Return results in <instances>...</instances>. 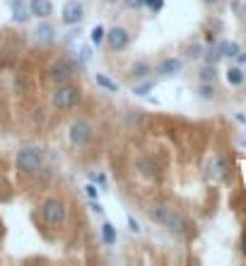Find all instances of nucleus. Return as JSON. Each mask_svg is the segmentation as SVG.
Wrapping results in <instances>:
<instances>
[{
    "label": "nucleus",
    "mask_w": 246,
    "mask_h": 266,
    "mask_svg": "<svg viewBox=\"0 0 246 266\" xmlns=\"http://www.w3.org/2000/svg\"><path fill=\"white\" fill-rule=\"evenodd\" d=\"M148 213H150V218L154 223L169 228L171 232H184V228H186V220L174 208H169L167 203H152L150 208H148Z\"/></svg>",
    "instance_id": "1"
},
{
    "label": "nucleus",
    "mask_w": 246,
    "mask_h": 266,
    "mask_svg": "<svg viewBox=\"0 0 246 266\" xmlns=\"http://www.w3.org/2000/svg\"><path fill=\"white\" fill-rule=\"evenodd\" d=\"M51 102H53L56 109H73L77 102H80V90L73 87V85H60L56 92H53Z\"/></svg>",
    "instance_id": "2"
},
{
    "label": "nucleus",
    "mask_w": 246,
    "mask_h": 266,
    "mask_svg": "<svg viewBox=\"0 0 246 266\" xmlns=\"http://www.w3.org/2000/svg\"><path fill=\"white\" fill-rule=\"evenodd\" d=\"M17 167L22 172H37L41 167V150H37V148H22L17 152Z\"/></svg>",
    "instance_id": "3"
},
{
    "label": "nucleus",
    "mask_w": 246,
    "mask_h": 266,
    "mask_svg": "<svg viewBox=\"0 0 246 266\" xmlns=\"http://www.w3.org/2000/svg\"><path fill=\"white\" fill-rule=\"evenodd\" d=\"M41 215H44V220H46L49 225H60L63 218H65V208H63V203H60L58 199H49V201L41 206Z\"/></svg>",
    "instance_id": "4"
},
{
    "label": "nucleus",
    "mask_w": 246,
    "mask_h": 266,
    "mask_svg": "<svg viewBox=\"0 0 246 266\" xmlns=\"http://www.w3.org/2000/svg\"><path fill=\"white\" fill-rule=\"evenodd\" d=\"M82 17H85V7H82V2H77V0H68V2L63 5V10H60V19H63L65 24H77Z\"/></svg>",
    "instance_id": "5"
},
{
    "label": "nucleus",
    "mask_w": 246,
    "mask_h": 266,
    "mask_svg": "<svg viewBox=\"0 0 246 266\" xmlns=\"http://www.w3.org/2000/svg\"><path fill=\"white\" fill-rule=\"evenodd\" d=\"M92 138V126L87 121H75L70 126V143L73 145H87Z\"/></svg>",
    "instance_id": "6"
},
{
    "label": "nucleus",
    "mask_w": 246,
    "mask_h": 266,
    "mask_svg": "<svg viewBox=\"0 0 246 266\" xmlns=\"http://www.w3.org/2000/svg\"><path fill=\"white\" fill-rule=\"evenodd\" d=\"M109 46H111V51H123L126 46H128V41H131V34L123 29V27H114V29H109Z\"/></svg>",
    "instance_id": "7"
},
{
    "label": "nucleus",
    "mask_w": 246,
    "mask_h": 266,
    "mask_svg": "<svg viewBox=\"0 0 246 266\" xmlns=\"http://www.w3.org/2000/svg\"><path fill=\"white\" fill-rule=\"evenodd\" d=\"M70 75H73V68H70L68 61H58V63L51 66V77H53L56 82H68Z\"/></svg>",
    "instance_id": "8"
},
{
    "label": "nucleus",
    "mask_w": 246,
    "mask_h": 266,
    "mask_svg": "<svg viewBox=\"0 0 246 266\" xmlns=\"http://www.w3.org/2000/svg\"><path fill=\"white\" fill-rule=\"evenodd\" d=\"M29 12L37 17H49L53 12V5L51 0H29Z\"/></svg>",
    "instance_id": "9"
},
{
    "label": "nucleus",
    "mask_w": 246,
    "mask_h": 266,
    "mask_svg": "<svg viewBox=\"0 0 246 266\" xmlns=\"http://www.w3.org/2000/svg\"><path fill=\"white\" fill-rule=\"evenodd\" d=\"M179 70H181V61H179V58H164V61L157 66V73H159V75H164V77L176 75Z\"/></svg>",
    "instance_id": "10"
},
{
    "label": "nucleus",
    "mask_w": 246,
    "mask_h": 266,
    "mask_svg": "<svg viewBox=\"0 0 246 266\" xmlns=\"http://www.w3.org/2000/svg\"><path fill=\"white\" fill-rule=\"evenodd\" d=\"M10 10H12V19H15V22H27V19L32 17L29 7H27L22 0H12V2H10Z\"/></svg>",
    "instance_id": "11"
},
{
    "label": "nucleus",
    "mask_w": 246,
    "mask_h": 266,
    "mask_svg": "<svg viewBox=\"0 0 246 266\" xmlns=\"http://www.w3.org/2000/svg\"><path fill=\"white\" fill-rule=\"evenodd\" d=\"M217 51L222 54V58H237L242 49H239L237 41H220V44H217Z\"/></svg>",
    "instance_id": "12"
},
{
    "label": "nucleus",
    "mask_w": 246,
    "mask_h": 266,
    "mask_svg": "<svg viewBox=\"0 0 246 266\" xmlns=\"http://www.w3.org/2000/svg\"><path fill=\"white\" fill-rule=\"evenodd\" d=\"M34 39H37L39 44H51V41H53V27H49V24H41V27H37Z\"/></svg>",
    "instance_id": "13"
},
{
    "label": "nucleus",
    "mask_w": 246,
    "mask_h": 266,
    "mask_svg": "<svg viewBox=\"0 0 246 266\" xmlns=\"http://www.w3.org/2000/svg\"><path fill=\"white\" fill-rule=\"evenodd\" d=\"M227 82L229 85H234V87H239V85L244 82V68H239V66L229 68L227 70Z\"/></svg>",
    "instance_id": "14"
},
{
    "label": "nucleus",
    "mask_w": 246,
    "mask_h": 266,
    "mask_svg": "<svg viewBox=\"0 0 246 266\" xmlns=\"http://www.w3.org/2000/svg\"><path fill=\"white\" fill-rule=\"evenodd\" d=\"M97 85L99 87H104L106 92H118V82H114V80H109V77L104 75V73H97Z\"/></svg>",
    "instance_id": "15"
},
{
    "label": "nucleus",
    "mask_w": 246,
    "mask_h": 266,
    "mask_svg": "<svg viewBox=\"0 0 246 266\" xmlns=\"http://www.w3.org/2000/svg\"><path fill=\"white\" fill-rule=\"evenodd\" d=\"M101 240H104V245H116V228L111 223L101 225Z\"/></svg>",
    "instance_id": "16"
},
{
    "label": "nucleus",
    "mask_w": 246,
    "mask_h": 266,
    "mask_svg": "<svg viewBox=\"0 0 246 266\" xmlns=\"http://www.w3.org/2000/svg\"><path fill=\"white\" fill-rule=\"evenodd\" d=\"M215 77H217V70H215V66H205L203 70H200V80L203 82H215Z\"/></svg>",
    "instance_id": "17"
},
{
    "label": "nucleus",
    "mask_w": 246,
    "mask_h": 266,
    "mask_svg": "<svg viewBox=\"0 0 246 266\" xmlns=\"http://www.w3.org/2000/svg\"><path fill=\"white\" fill-rule=\"evenodd\" d=\"M148 73H150V66H148V63H135V66L131 68L133 77H145Z\"/></svg>",
    "instance_id": "18"
},
{
    "label": "nucleus",
    "mask_w": 246,
    "mask_h": 266,
    "mask_svg": "<svg viewBox=\"0 0 246 266\" xmlns=\"http://www.w3.org/2000/svg\"><path fill=\"white\" fill-rule=\"evenodd\" d=\"M104 37H106V32H104V27H99V24H97L95 29H92V34H90V39H92L95 46H99V44L104 41Z\"/></svg>",
    "instance_id": "19"
},
{
    "label": "nucleus",
    "mask_w": 246,
    "mask_h": 266,
    "mask_svg": "<svg viewBox=\"0 0 246 266\" xmlns=\"http://www.w3.org/2000/svg\"><path fill=\"white\" fill-rule=\"evenodd\" d=\"M220 58H222V54L217 51V46H215V49H208V51H205V61H208L210 66H215V63H217Z\"/></svg>",
    "instance_id": "20"
},
{
    "label": "nucleus",
    "mask_w": 246,
    "mask_h": 266,
    "mask_svg": "<svg viewBox=\"0 0 246 266\" xmlns=\"http://www.w3.org/2000/svg\"><path fill=\"white\" fill-rule=\"evenodd\" d=\"M152 90V82H143V85H138V87H133V92L138 97H148V92Z\"/></svg>",
    "instance_id": "21"
},
{
    "label": "nucleus",
    "mask_w": 246,
    "mask_h": 266,
    "mask_svg": "<svg viewBox=\"0 0 246 266\" xmlns=\"http://www.w3.org/2000/svg\"><path fill=\"white\" fill-rule=\"evenodd\" d=\"M210 170H215L217 177H222V174H225V162H222V160H215V162H210Z\"/></svg>",
    "instance_id": "22"
},
{
    "label": "nucleus",
    "mask_w": 246,
    "mask_h": 266,
    "mask_svg": "<svg viewBox=\"0 0 246 266\" xmlns=\"http://www.w3.org/2000/svg\"><path fill=\"white\" fill-rule=\"evenodd\" d=\"M145 5L150 7L152 12H159V10L164 7V0H145Z\"/></svg>",
    "instance_id": "23"
},
{
    "label": "nucleus",
    "mask_w": 246,
    "mask_h": 266,
    "mask_svg": "<svg viewBox=\"0 0 246 266\" xmlns=\"http://www.w3.org/2000/svg\"><path fill=\"white\" fill-rule=\"evenodd\" d=\"M200 95L205 97V99H210V97L215 95V90H212V82H203V85H200Z\"/></svg>",
    "instance_id": "24"
},
{
    "label": "nucleus",
    "mask_w": 246,
    "mask_h": 266,
    "mask_svg": "<svg viewBox=\"0 0 246 266\" xmlns=\"http://www.w3.org/2000/svg\"><path fill=\"white\" fill-rule=\"evenodd\" d=\"M189 56H193V58H200V56H203V49H200L198 44H193V46H191V54H189Z\"/></svg>",
    "instance_id": "25"
},
{
    "label": "nucleus",
    "mask_w": 246,
    "mask_h": 266,
    "mask_svg": "<svg viewBox=\"0 0 246 266\" xmlns=\"http://www.w3.org/2000/svg\"><path fill=\"white\" fill-rule=\"evenodd\" d=\"M126 5L133 7V10H138V7H143V5H145V0H126Z\"/></svg>",
    "instance_id": "26"
},
{
    "label": "nucleus",
    "mask_w": 246,
    "mask_h": 266,
    "mask_svg": "<svg viewBox=\"0 0 246 266\" xmlns=\"http://www.w3.org/2000/svg\"><path fill=\"white\" fill-rule=\"evenodd\" d=\"M85 191H87V196H90V199H97V191H99V189H97L95 184H87V187H85Z\"/></svg>",
    "instance_id": "27"
},
{
    "label": "nucleus",
    "mask_w": 246,
    "mask_h": 266,
    "mask_svg": "<svg viewBox=\"0 0 246 266\" xmlns=\"http://www.w3.org/2000/svg\"><path fill=\"white\" fill-rule=\"evenodd\" d=\"M237 63H239V68H244V70H246V54H244V51H239V56H237Z\"/></svg>",
    "instance_id": "28"
},
{
    "label": "nucleus",
    "mask_w": 246,
    "mask_h": 266,
    "mask_svg": "<svg viewBox=\"0 0 246 266\" xmlns=\"http://www.w3.org/2000/svg\"><path fill=\"white\" fill-rule=\"evenodd\" d=\"M128 225H131L133 232H140V225H138V220H135V218H128Z\"/></svg>",
    "instance_id": "29"
},
{
    "label": "nucleus",
    "mask_w": 246,
    "mask_h": 266,
    "mask_svg": "<svg viewBox=\"0 0 246 266\" xmlns=\"http://www.w3.org/2000/svg\"><path fill=\"white\" fill-rule=\"evenodd\" d=\"M92 210H97V213H101V210H104V208H101V206H99V203H97V201H95V203H92Z\"/></svg>",
    "instance_id": "30"
},
{
    "label": "nucleus",
    "mask_w": 246,
    "mask_h": 266,
    "mask_svg": "<svg viewBox=\"0 0 246 266\" xmlns=\"http://www.w3.org/2000/svg\"><path fill=\"white\" fill-rule=\"evenodd\" d=\"M203 2H205V5H215L217 0H203Z\"/></svg>",
    "instance_id": "31"
},
{
    "label": "nucleus",
    "mask_w": 246,
    "mask_h": 266,
    "mask_svg": "<svg viewBox=\"0 0 246 266\" xmlns=\"http://www.w3.org/2000/svg\"><path fill=\"white\" fill-rule=\"evenodd\" d=\"M242 249H244V254H246V235H244V242H242Z\"/></svg>",
    "instance_id": "32"
},
{
    "label": "nucleus",
    "mask_w": 246,
    "mask_h": 266,
    "mask_svg": "<svg viewBox=\"0 0 246 266\" xmlns=\"http://www.w3.org/2000/svg\"><path fill=\"white\" fill-rule=\"evenodd\" d=\"M242 145H246V133H244V135H242Z\"/></svg>",
    "instance_id": "33"
},
{
    "label": "nucleus",
    "mask_w": 246,
    "mask_h": 266,
    "mask_svg": "<svg viewBox=\"0 0 246 266\" xmlns=\"http://www.w3.org/2000/svg\"><path fill=\"white\" fill-rule=\"evenodd\" d=\"M106 2H116V0H106Z\"/></svg>",
    "instance_id": "34"
},
{
    "label": "nucleus",
    "mask_w": 246,
    "mask_h": 266,
    "mask_svg": "<svg viewBox=\"0 0 246 266\" xmlns=\"http://www.w3.org/2000/svg\"><path fill=\"white\" fill-rule=\"evenodd\" d=\"M0 182H2V177H0Z\"/></svg>",
    "instance_id": "35"
}]
</instances>
